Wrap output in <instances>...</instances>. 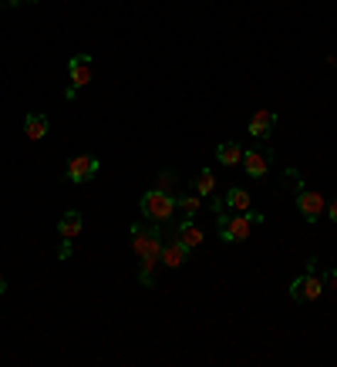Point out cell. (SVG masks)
Instances as JSON below:
<instances>
[{"instance_id":"obj_1","label":"cell","mask_w":337,"mask_h":367,"mask_svg":"<svg viewBox=\"0 0 337 367\" xmlns=\"http://www.w3.org/2000/svg\"><path fill=\"white\" fill-rule=\"evenodd\" d=\"M139 206H142V216L152 223H168L176 216V196H168L166 189H149L139 199Z\"/></svg>"},{"instance_id":"obj_2","label":"cell","mask_w":337,"mask_h":367,"mask_svg":"<svg viewBox=\"0 0 337 367\" xmlns=\"http://www.w3.org/2000/svg\"><path fill=\"white\" fill-rule=\"evenodd\" d=\"M314 266H317V260H311L307 273L290 283V297H294L297 304H314V300H321V293H324V277H321V273H311Z\"/></svg>"},{"instance_id":"obj_3","label":"cell","mask_w":337,"mask_h":367,"mask_svg":"<svg viewBox=\"0 0 337 367\" xmlns=\"http://www.w3.org/2000/svg\"><path fill=\"white\" fill-rule=\"evenodd\" d=\"M162 229L156 226H132V250H135V256L139 260H145V256H159L162 253Z\"/></svg>"},{"instance_id":"obj_4","label":"cell","mask_w":337,"mask_h":367,"mask_svg":"<svg viewBox=\"0 0 337 367\" xmlns=\"http://www.w3.org/2000/svg\"><path fill=\"white\" fill-rule=\"evenodd\" d=\"M220 236L223 243H243L250 236V216L247 213H220Z\"/></svg>"},{"instance_id":"obj_5","label":"cell","mask_w":337,"mask_h":367,"mask_svg":"<svg viewBox=\"0 0 337 367\" xmlns=\"http://www.w3.org/2000/svg\"><path fill=\"white\" fill-rule=\"evenodd\" d=\"M294 203H297V213L304 216L311 226L324 216V209H327V199L317 189H297V199H294Z\"/></svg>"},{"instance_id":"obj_6","label":"cell","mask_w":337,"mask_h":367,"mask_svg":"<svg viewBox=\"0 0 337 367\" xmlns=\"http://www.w3.org/2000/svg\"><path fill=\"white\" fill-rule=\"evenodd\" d=\"M68 75H71V88H68V102H75V95L78 88H85L91 81V54H75L71 61H68Z\"/></svg>"},{"instance_id":"obj_7","label":"cell","mask_w":337,"mask_h":367,"mask_svg":"<svg viewBox=\"0 0 337 367\" xmlns=\"http://www.w3.org/2000/svg\"><path fill=\"white\" fill-rule=\"evenodd\" d=\"M98 159L95 155H75L71 162L65 165V176H68V182H88V179H95L98 176Z\"/></svg>"},{"instance_id":"obj_8","label":"cell","mask_w":337,"mask_h":367,"mask_svg":"<svg viewBox=\"0 0 337 367\" xmlns=\"http://www.w3.org/2000/svg\"><path fill=\"white\" fill-rule=\"evenodd\" d=\"M270 162H273L270 149H247V152H243V169H247L250 179H267Z\"/></svg>"},{"instance_id":"obj_9","label":"cell","mask_w":337,"mask_h":367,"mask_svg":"<svg viewBox=\"0 0 337 367\" xmlns=\"http://www.w3.org/2000/svg\"><path fill=\"white\" fill-rule=\"evenodd\" d=\"M159 263L166 266V270H179V266L189 263V250H186V246H182L179 240H168V243H162Z\"/></svg>"},{"instance_id":"obj_10","label":"cell","mask_w":337,"mask_h":367,"mask_svg":"<svg viewBox=\"0 0 337 367\" xmlns=\"http://www.w3.org/2000/svg\"><path fill=\"white\" fill-rule=\"evenodd\" d=\"M273 128H277V112H273V108H257L253 118H250V135H257V139H270Z\"/></svg>"},{"instance_id":"obj_11","label":"cell","mask_w":337,"mask_h":367,"mask_svg":"<svg viewBox=\"0 0 337 367\" xmlns=\"http://www.w3.org/2000/svg\"><path fill=\"white\" fill-rule=\"evenodd\" d=\"M176 240H179L182 246H186V250H196L199 243L206 240V233H203V229L196 226L193 219H182L179 226H176Z\"/></svg>"},{"instance_id":"obj_12","label":"cell","mask_w":337,"mask_h":367,"mask_svg":"<svg viewBox=\"0 0 337 367\" xmlns=\"http://www.w3.org/2000/svg\"><path fill=\"white\" fill-rule=\"evenodd\" d=\"M81 226H85V219H81V213L78 209H68L61 219H58V233H61V240H78V233H81Z\"/></svg>"},{"instance_id":"obj_13","label":"cell","mask_w":337,"mask_h":367,"mask_svg":"<svg viewBox=\"0 0 337 367\" xmlns=\"http://www.w3.org/2000/svg\"><path fill=\"white\" fill-rule=\"evenodd\" d=\"M48 128H51V122H48V115H41V112H31L24 118V135L31 142H41L44 135H48Z\"/></svg>"},{"instance_id":"obj_14","label":"cell","mask_w":337,"mask_h":367,"mask_svg":"<svg viewBox=\"0 0 337 367\" xmlns=\"http://www.w3.org/2000/svg\"><path fill=\"white\" fill-rule=\"evenodd\" d=\"M216 162H223L226 169H230V165H240L243 162V145H240V142H220V145H216Z\"/></svg>"},{"instance_id":"obj_15","label":"cell","mask_w":337,"mask_h":367,"mask_svg":"<svg viewBox=\"0 0 337 367\" xmlns=\"http://www.w3.org/2000/svg\"><path fill=\"white\" fill-rule=\"evenodd\" d=\"M226 209L230 213H250V192L240 189V186H230L226 189Z\"/></svg>"},{"instance_id":"obj_16","label":"cell","mask_w":337,"mask_h":367,"mask_svg":"<svg viewBox=\"0 0 337 367\" xmlns=\"http://www.w3.org/2000/svg\"><path fill=\"white\" fill-rule=\"evenodd\" d=\"M193 189L199 192V196H213V192H216V172H213V169H203V172L196 176Z\"/></svg>"},{"instance_id":"obj_17","label":"cell","mask_w":337,"mask_h":367,"mask_svg":"<svg viewBox=\"0 0 337 367\" xmlns=\"http://www.w3.org/2000/svg\"><path fill=\"white\" fill-rule=\"evenodd\" d=\"M199 192H196V196H179V199H176V209H179L182 216H186V219H193L196 213H199Z\"/></svg>"},{"instance_id":"obj_18","label":"cell","mask_w":337,"mask_h":367,"mask_svg":"<svg viewBox=\"0 0 337 367\" xmlns=\"http://www.w3.org/2000/svg\"><path fill=\"white\" fill-rule=\"evenodd\" d=\"M324 287H331V290L337 293V266H334V270H327V273H324Z\"/></svg>"},{"instance_id":"obj_19","label":"cell","mask_w":337,"mask_h":367,"mask_svg":"<svg viewBox=\"0 0 337 367\" xmlns=\"http://www.w3.org/2000/svg\"><path fill=\"white\" fill-rule=\"evenodd\" d=\"M166 186H176V176H172V172H162V176H159V189H166Z\"/></svg>"},{"instance_id":"obj_20","label":"cell","mask_w":337,"mask_h":367,"mask_svg":"<svg viewBox=\"0 0 337 367\" xmlns=\"http://www.w3.org/2000/svg\"><path fill=\"white\" fill-rule=\"evenodd\" d=\"M327 216H331V223H337V196L334 199H331V203H327V209H324Z\"/></svg>"},{"instance_id":"obj_21","label":"cell","mask_w":337,"mask_h":367,"mask_svg":"<svg viewBox=\"0 0 337 367\" xmlns=\"http://www.w3.org/2000/svg\"><path fill=\"white\" fill-rule=\"evenodd\" d=\"M4 7H21V0H0Z\"/></svg>"},{"instance_id":"obj_22","label":"cell","mask_w":337,"mask_h":367,"mask_svg":"<svg viewBox=\"0 0 337 367\" xmlns=\"http://www.w3.org/2000/svg\"><path fill=\"white\" fill-rule=\"evenodd\" d=\"M327 64H334V68H337V58H327Z\"/></svg>"},{"instance_id":"obj_23","label":"cell","mask_w":337,"mask_h":367,"mask_svg":"<svg viewBox=\"0 0 337 367\" xmlns=\"http://www.w3.org/2000/svg\"><path fill=\"white\" fill-rule=\"evenodd\" d=\"M21 4H38V0H21Z\"/></svg>"}]
</instances>
